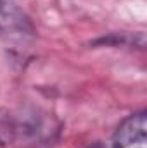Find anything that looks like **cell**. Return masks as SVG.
I'll list each match as a JSON object with an SVG mask.
<instances>
[{
	"label": "cell",
	"mask_w": 147,
	"mask_h": 148,
	"mask_svg": "<svg viewBox=\"0 0 147 148\" xmlns=\"http://www.w3.org/2000/svg\"><path fill=\"white\" fill-rule=\"evenodd\" d=\"M87 148H107V147H106L104 143H99V141H97V143H92L90 147H87Z\"/></svg>",
	"instance_id": "cell-4"
},
{
	"label": "cell",
	"mask_w": 147,
	"mask_h": 148,
	"mask_svg": "<svg viewBox=\"0 0 147 148\" xmlns=\"http://www.w3.org/2000/svg\"><path fill=\"white\" fill-rule=\"evenodd\" d=\"M19 122L7 109H0V148L14 143L19 136Z\"/></svg>",
	"instance_id": "cell-3"
},
{
	"label": "cell",
	"mask_w": 147,
	"mask_h": 148,
	"mask_svg": "<svg viewBox=\"0 0 147 148\" xmlns=\"http://www.w3.org/2000/svg\"><path fill=\"white\" fill-rule=\"evenodd\" d=\"M0 33L17 40L33 36L35 33L30 17L14 0H0Z\"/></svg>",
	"instance_id": "cell-2"
},
{
	"label": "cell",
	"mask_w": 147,
	"mask_h": 148,
	"mask_svg": "<svg viewBox=\"0 0 147 148\" xmlns=\"http://www.w3.org/2000/svg\"><path fill=\"white\" fill-rule=\"evenodd\" d=\"M112 148H147L146 110H139L121 121L112 136Z\"/></svg>",
	"instance_id": "cell-1"
}]
</instances>
